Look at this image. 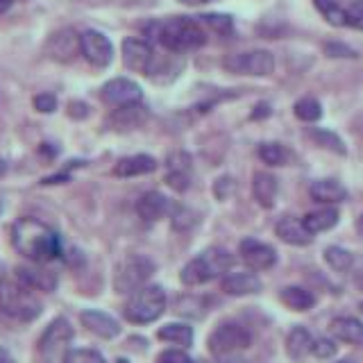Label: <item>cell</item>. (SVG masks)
<instances>
[{
    "mask_svg": "<svg viewBox=\"0 0 363 363\" xmlns=\"http://www.w3.org/2000/svg\"><path fill=\"white\" fill-rule=\"evenodd\" d=\"M11 243L16 252L34 264H48L62 255V238L48 225L37 218H18L11 227Z\"/></svg>",
    "mask_w": 363,
    "mask_h": 363,
    "instance_id": "6da1fadb",
    "label": "cell"
},
{
    "mask_svg": "<svg viewBox=\"0 0 363 363\" xmlns=\"http://www.w3.org/2000/svg\"><path fill=\"white\" fill-rule=\"evenodd\" d=\"M155 37L170 52L198 50L207 41V34L200 28V23L189 16H173L164 23H157Z\"/></svg>",
    "mask_w": 363,
    "mask_h": 363,
    "instance_id": "7a4b0ae2",
    "label": "cell"
},
{
    "mask_svg": "<svg viewBox=\"0 0 363 363\" xmlns=\"http://www.w3.org/2000/svg\"><path fill=\"white\" fill-rule=\"evenodd\" d=\"M234 257L225 247H209L182 268L179 279L184 286H202L211 279H218L232 268Z\"/></svg>",
    "mask_w": 363,
    "mask_h": 363,
    "instance_id": "3957f363",
    "label": "cell"
},
{
    "mask_svg": "<svg viewBox=\"0 0 363 363\" xmlns=\"http://www.w3.org/2000/svg\"><path fill=\"white\" fill-rule=\"evenodd\" d=\"M0 311L5 315L14 318L21 323H32L37 320L43 311V304L37 298L30 286L16 281H3L0 284Z\"/></svg>",
    "mask_w": 363,
    "mask_h": 363,
    "instance_id": "277c9868",
    "label": "cell"
},
{
    "mask_svg": "<svg viewBox=\"0 0 363 363\" xmlns=\"http://www.w3.org/2000/svg\"><path fill=\"white\" fill-rule=\"evenodd\" d=\"M166 311V291L157 284H145L130 295L123 306L125 320L132 325H150Z\"/></svg>",
    "mask_w": 363,
    "mask_h": 363,
    "instance_id": "5b68a950",
    "label": "cell"
},
{
    "mask_svg": "<svg viewBox=\"0 0 363 363\" xmlns=\"http://www.w3.org/2000/svg\"><path fill=\"white\" fill-rule=\"evenodd\" d=\"M155 272V261L145 255H130L125 257L116 266L113 272V291L121 295H132L145 286V281L152 277Z\"/></svg>",
    "mask_w": 363,
    "mask_h": 363,
    "instance_id": "8992f818",
    "label": "cell"
},
{
    "mask_svg": "<svg viewBox=\"0 0 363 363\" xmlns=\"http://www.w3.org/2000/svg\"><path fill=\"white\" fill-rule=\"evenodd\" d=\"M252 343V336L250 332L238 323H223L218 325L211 332L207 345H209V352L218 359V361H225V359H236L241 354L243 350L250 347Z\"/></svg>",
    "mask_w": 363,
    "mask_h": 363,
    "instance_id": "52a82bcc",
    "label": "cell"
},
{
    "mask_svg": "<svg viewBox=\"0 0 363 363\" xmlns=\"http://www.w3.org/2000/svg\"><path fill=\"white\" fill-rule=\"evenodd\" d=\"M223 66L230 73H238V75H257L264 77L275 71V57L268 50H252V52H238V55H230L223 62Z\"/></svg>",
    "mask_w": 363,
    "mask_h": 363,
    "instance_id": "ba28073f",
    "label": "cell"
},
{
    "mask_svg": "<svg viewBox=\"0 0 363 363\" xmlns=\"http://www.w3.org/2000/svg\"><path fill=\"white\" fill-rule=\"evenodd\" d=\"M73 336H75V332H73L71 323H68L66 318H62V315L55 318V320L48 327H45V332L41 334L39 343H37L39 345V354L43 359H48V361H52L57 357L64 359L66 345L71 343Z\"/></svg>",
    "mask_w": 363,
    "mask_h": 363,
    "instance_id": "9c48e42d",
    "label": "cell"
},
{
    "mask_svg": "<svg viewBox=\"0 0 363 363\" xmlns=\"http://www.w3.org/2000/svg\"><path fill=\"white\" fill-rule=\"evenodd\" d=\"M100 98L105 105L109 107H130L136 105V102L143 100V91L141 86L132 82L128 77H116V79H109V82L100 89Z\"/></svg>",
    "mask_w": 363,
    "mask_h": 363,
    "instance_id": "30bf717a",
    "label": "cell"
},
{
    "mask_svg": "<svg viewBox=\"0 0 363 363\" xmlns=\"http://www.w3.org/2000/svg\"><path fill=\"white\" fill-rule=\"evenodd\" d=\"M79 48H82L84 60L96 68H105L113 60L111 41L98 30H84L79 34Z\"/></svg>",
    "mask_w": 363,
    "mask_h": 363,
    "instance_id": "8fae6325",
    "label": "cell"
},
{
    "mask_svg": "<svg viewBox=\"0 0 363 363\" xmlns=\"http://www.w3.org/2000/svg\"><path fill=\"white\" fill-rule=\"evenodd\" d=\"M45 55L60 64L73 62L77 55H82V48H79V34L71 28L52 32L48 41H45Z\"/></svg>",
    "mask_w": 363,
    "mask_h": 363,
    "instance_id": "7c38bea8",
    "label": "cell"
},
{
    "mask_svg": "<svg viewBox=\"0 0 363 363\" xmlns=\"http://www.w3.org/2000/svg\"><path fill=\"white\" fill-rule=\"evenodd\" d=\"M238 255L241 259L247 264V268L252 270H268L277 264V252L275 247L259 241V238H243L241 243H238Z\"/></svg>",
    "mask_w": 363,
    "mask_h": 363,
    "instance_id": "4fadbf2b",
    "label": "cell"
},
{
    "mask_svg": "<svg viewBox=\"0 0 363 363\" xmlns=\"http://www.w3.org/2000/svg\"><path fill=\"white\" fill-rule=\"evenodd\" d=\"M16 279L21 284H26L32 291H43V293H52L57 289V272L45 268V264H34L30 261L28 266H18L16 268Z\"/></svg>",
    "mask_w": 363,
    "mask_h": 363,
    "instance_id": "5bb4252c",
    "label": "cell"
},
{
    "mask_svg": "<svg viewBox=\"0 0 363 363\" xmlns=\"http://www.w3.org/2000/svg\"><path fill=\"white\" fill-rule=\"evenodd\" d=\"M155 62V52L150 43L143 39H125L123 41V64L134 73H147Z\"/></svg>",
    "mask_w": 363,
    "mask_h": 363,
    "instance_id": "9a60e30c",
    "label": "cell"
},
{
    "mask_svg": "<svg viewBox=\"0 0 363 363\" xmlns=\"http://www.w3.org/2000/svg\"><path fill=\"white\" fill-rule=\"evenodd\" d=\"M79 320L82 325L89 329L91 334H96L100 338H116L121 334V325L116 318H111L109 313L105 311H98V309H86L79 313Z\"/></svg>",
    "mask_w": 363,
    "mask_h": 363,
    "instance_id": "2e32d148",
    "label": "cell"
},
{
    "mask_svg": "<svg viewBox=\"0 0 363 363\" xmlns=\"http://www.w3.org/2000/svg\"><path fill=\"white\" fill-rule=\"evenodd\" d=\"M261 279L255 272H232V275L223 277V291L232 298H245V295H255L261 291Z\"/></svg>",
    "mask_w": 363,
    "mask_h": 363,
    "instance_id": "e0dca14e",
    "label": "cell"
},
{
    "mask_svg": "<svg viewBox=\"0 0 363 363\" xmlns=\"http://www.w3.org/2000/svg\"><path fill=\"white\" fill-rule=\"evenodd\" d=\"M275 234L281 238L284 243H289V245H309L313 241V234L306 230L304 223L298 220V218H293V216H286V218H281L277 225H275Z\"/></svg>",
    "mask_w": 363,
    "mask_h": 363,
    "instance_id": "ac0fdd59",
    "label": "cell"
},
{
    "mask_svg": "<svg viewBox=\"0 0 363 363\" xmlns=\"http://www.w3.org/2000/svg\"><path fill=\"white\" fill-rule=\"evenodd\" d=\"M168 207L170 204H168V198L164 196V193L147 191L139 198V202H136V213H139L145 223H155V220L164 218V216L168 213Z\"/></svg>",
    "mask_w": 363,
    "mask_h": 363,
    "instance_id": "d6986e66",
    "label": "cell"
},
{
    "mask_svg": "<svg viewBox=\"0 0 363 363\" xmlns=\"http://www.w3.org/2000/svg\"><path fill=\"white\" fill-rule=\"evenodd\" d=\"M157 170V159L150 155H132V157H123L121 162L113 166V175L116 177H139L147 175Z\"/></svg>",
    "mask_w": 363,
    "mask_h": 363,
    "instance_id": "ffe728a7",
    "label": "cell"
},
{
    "mask_svg": "<svg viewBox=\"0 0 363 363\" xmlns=\"http://www.w3.org/2000/svg\"><path fill=\"white\" fill-rule=\"evenodd\" d=\"M332 329V334L343 340V343H350V345H363V323L357 320V318L352 315H343V318H336L329 325Z\"/></svg>",
    "mask_w": 363,
    "mask_h": 363,
    "instance_id": "44dd1931",
    "label": "cell"
},
{
    "mask_svg": "<svg viewBox=\"0 0 363 363\" xmlns=\"http://www.w3.org/2000/svg\"><path fill=\"white\" fill-rule=\"evenodd\" d=\"M147 118V109L141 105V102H136V105H130V107H118L116 111L111 113V128L113 130H134L139 128V125Z\"/></svg>",
    "mask_w": 363,
    "mask_h": 363,
    "instance_id": "7402d4cb",
    "label": "cell"
},
{
    "mask_svg": "<svg viewBox=\"0 0 363 363\" xmlns=\"http://www.w3.org/2000/svg\"><path fill=\"white\" fill-rule=\"evenodd\" d=\"M189 164H191V159L184 152H177V155H170L168 157V175H166V182L175 191H186L189 189V182H191Z\"/></svg>",
    "mask_w": 363,
    "mask_h": 363,
    "instance_id": "603a6c76",
    "label": "cell"
},
{
    "mask_svg": "<svg viewBox=\"0 0 363 363\" xmlns=\"http://www.w3.org/2000/svg\"><path fill=\"white\" fill-rule=\"evenodd\" d=\"M309 193L315 202H325V204L343 202L347 198V189L336 179H315L309 186Z\"/></svg>",
    "mask_w": 363,
    "mask_h": 363,
    "instance_id": "cb8c5ba5",
    "label": "cell"
},
{
    "mask_svg": "<svg viewBox=\"0 0 363 363\" xmlns=\"http://www.w3.org/2000/svg\"><path fill=\"white\" fill-rule=\"evenodd\" d=\"M338 211L332 209V207H325V209H315V211H309L302 218L304 227L309 230L313 236L315 234H320V232H327V230H332V227L338 225Z\"/></svg>",
    "mask_w": 363,
    "mask_h": 363,
    "instance_id": "d4e9b609",
    "label": "cell"
},
{
    "mask_svg": "<svg viewBox=\"0 0 363 363\" xmlns=\"http://www.w3.org/2000/svg\"><path fill=\"white\" fill-rule=\"evenodd\" d=\"M313 336L306 327H293L286 336V352L291 359H304L306 354H311Z\"/></svg>",
    "mask_w": 363,
    "mask_h": 363,
    "instance_id": "484cf974",
    "label": "cell"
},
{
    "mask_svg": "<svg viewBox=\"0 0 363 363\" xmlns=\"http://www.w3.org/2000/svg\"><path fill=\"white\" fill-rule=\"evenodd\" d=\"M277 179L272 177L270 173H257L255 175V182H252V191H255V198L261 207L270 209L272 204H275V198H277Z\"/></svg>",
    "mask_w": 363,
    "mask_h": 363,
    "instance_id": "4316f807",
    "label": "cell"
},
{
    "mask_svg": "<svg viewBox=\"0 0 363 363\" xmlns=\"http://www.w3.org/2000/svg\"><path fill=\"white\" fill-rule=\"evenodd\" d=\"M279 300L286 304L289 309H293V311H309V309H313V304H315L313 293L302 289V286H286V289H281Z\"/></svg>",
    "mask_w": 363,
    "mask_h": 363,
    "instance_id": "83f0119b",
    "label": "cell"
},
{
    "mask_svg": "<svg viewBox=\"0 0 363 363\" xmlns=\"http://www.w3.org/2000/svg\"><path fill=\"white\" fill-rule=\"evenodd\" d=\"M157 338L179 347H189L193 343V327H189L186 323H168L164 327H159Z\"/></svg>",
    "mask_w": 363,
    "mask_h": 363,
    "instance_id": "f1b7e54d",
    "label": "cell"
},
{
    "mask_svg": "<svg viewBox=\"0 0 363 363\" xmlns=\"http://www.w3.org/2000/svg\"><path fill=\"white\" fill-rule=\"evenodd\" d=\"M325 261H327V266L336 270V272H345L352 268V264H354V257H352L350 250L345 247H338V245H329L325 250Z\"/></svg>",
    "mask_w": 363,
    "mask_h": 363,
    "instance_id": "f546056e",
    "label": "cell"
},
{
    "mask_svg": "<svg viewBox=\"0 0 363 363\" xmlns=\"http://www.w3.org/2000/svg\"><path fill=\"white\" fill-rule=\"evenodd\" d=\"M309 136H311V139H313L318 145H323V147H327V150H332V152H338V155H345V152H347V147H345L343 139H340L338 134L329 132V130L313 128V130L309 132Z\"/></svg>",
    "mask_w": 363,
    "mask_h": 363,
    "instance_id": "4dcf8cb0",
    "label": "cell"
},
{
    "mask_svg": "<svg viewBox=\"0 0 363 363\" xmlns=\"http://www.w3.org/2000/svg\"><path fill=\"white\" fill-rule=\"evenodd\" d=\"M313 5L327 18V23H332V26H336V28L345 26V9L340 7L336 0H313Z\"/></svg>",
    "mask_w": 363,
    "mask_h": 363,
    "instance_id": "1f68e13d",
    "label": "cell"
},
{
    "mask_svg": "<svg viewBox=\"0 0 363 363\" xmlns=\"http://www.w3.org/2000/svg\"><path fill=\"white\" fill-rule=\"evenodd\" d=\"M293 109H295V116L304 123H313L323 116V107L315 98H302V100L295 102Z\"/></svg>",
    "mask_w": 363,
    "mask_h": 363,
    "instance_id": "d6a6232c",
    "label": "cell"
},
{
    "mask_svg": "<svg viewBox=\"0 0 363 363\" xmlns=\"http://www.w3.org/2000/svg\"><path fill=\"white\" fill-rule=\"evenodd\" d=\"M64 363H107V359L102 357L98 350H91V347H73V350H66Z\"/></svg>",
    "mask_w": 363,
    "mask_h": 363,
    "instance_id": "836d02e7",
    "label": "cell"
},
{
    "mask_svg": "<svg viewBox=\"0 0 363 363\" xmlns=\"http://www.w3.org/2000/svg\"><path fill=\"white\" fill-rule=\"evenodd\" d=\"M259 157H261V162L268 166H281L286 162V150H284L279 143H261Z\"/></svg>",
    "mask_w": 363,
    "mask_h": 363,
    "instance_id": "e575fe53",
    "label": "cell"
},
{
    "mask_svg": "<svg viewBox=\"0 0 363 363\" xmlns=\"http://www.w3.org/2000/svg\"><path fill=\"white\" fill-rule=\"evenodd\" d=\"M207 26L216 32V34H230L232 28H234V21L232 16H227V14H204L200 16Z\"/></svg>",
    "mask_w": 363,
    "mask_h": 363,
    "instance_id": "d590c367",
    "label": "cell"
},
{
    "mask_svg": "<svg viewBox=\"0 0 363 363\" xmlns=\"http://www.w3.org/2000/svg\"><path fill=\"white\" fill-rule=\"evenodd\" d=\"M338 352V347H336V343L332 338H325V336H320V338H313V345H311V354L315 357V359H332L334 354Z\"/></svg>",
    "mask_w": 363,
    "mask_h": 363,
    "instance_id": "8d00e7d4",
    "label": "cell"
},
{
    "mask_svg": "<svg viewBox=\"0 0 363 363\" xmlns=\"http://www.w3.org/2000/svg\"><path fill=\"white\" fill-rule=\"evenodd\" d=\"M345 26L363 30V0H354L345 7Z\"/></svg>",
    "mask_w": 363,
    "mask_h": 363,
    "instance_id": "74e56055",
    "label": "cell"
},
{
    "mask_svg": "<svg viewBox=\"0 0 363 363\" xmlns=\"http://www.w3.org/2000/svg\"><path fill=\"white\" fill-rule=\"evenodd\" d=\"M157 363H198V361H193L184 350H164L159 354Z\"/></svg>",
    "mask_w": 363,
    "mask_h": 363,
    "instance_id": "f35d334b",
    "label": "cell"
},
{
    "mask_svg": "<svg viewBox=\"0 0 363 363\" xmlns=\"http://www.w3.org/2000/svg\"><path fill=\"white\" fill-rule=\"evenodd\" d=\"M193 225H196V216H193V211H189L184 207L175 211V216H173V227H175V230L184 232V230H189V227H193Z\"/></svg>",
    "mask_w": 363,
    "mask_h": 363,
    "instance_id": "ab89813d",
    "label": "cell"
},
{
    "mask_svg": "<svg viewBox=\"0 0 363 363\" xmlns=\"http://www.w3.org/2000/svg\"><path fill=\"white\" fill-rule=\"evenodd\" d=\"M34 109L41 111V113H50L57 109V98L52 94H39L34 98Z\"/></svg>",
    "mask_w": 363,
    "mask_h": 363,
    "instance_id": "60d3db41",
    "label": "cell"
},
{
    "mask_svg": "<svg viewBox=\"0 0 363 363\" xmlns=\"http://www.w3.org/2000/svg\"><path fill=\"white\" fill-rule=\"evenodd\" d=\"M325 52L329 57H357V50L347 48V45H343V43H327Z\"/></svg>",
    "mask_w": 363,
    "mask_h": 363,
    "instance_id": "b9f144b4",
    "label": "cell"
},
{
    "mask_svg": "<svg viewBox=\"0 0 363 363\" xmlns=\"http://www.w3.org/2000/svg\"><path fill=\"white\" fill-rule=\"evenodd\" d=\"M0 363H16L14 357H11V352L3 345H0Z\"/></svg>",
    "mask_w": 363,
    "mask_h": 363,
    "instance_id": "7bdbcfd3",
    "label": "cell"
},
{
    "mask_svg": "<svg viewBox=\"0 0 363 363\" xmlns=\"http://www.w3.org/2000/svg\"><path fill=\"white\" fill-rule=\"evenodd\" d=\"M270 113V107L268 105H257V111L252 113V118H261V116H268Z\"/></svg>",
    "mask_w": 363,
    "mask_h": 363,
    "instance_id": "ee69618b",
    "label": "cell"
},
{
    "mask_svg": "<svg viewBox=\"0 0 363 363\" xmlns=\"http://www.w3.org/2000/svg\"><path fill=\"white\" fill-rule=\"evenodd\" d=\"M11 3H14V0H0V14H5V11L11 7Z\"/></svg>",
    "mask_w": 363,
    "mask_h": 363,
    "instance_id": "f6af8a7d",
    "label": "cell"
},
{
    "mask_svg": "<svg viewBox=\"0 0 363 363\" xmlns=\"http://www.w3.org/2000/svg\"><path fill=\"white\" fill-rule=\"evenodd\" d=\"M357 230H359V234L363 236V213L359 216V220H357Z\"/></svg>",
    "mask_w": 363,
    "mask_h": 363,
    "instance_id": "bcb514c9",
    "label": "cell"
},
{
    "mask_svg": "<svg viewBox=\"0 0 363 363\" xmlns=\"http://www.w3.org/2000/svg\"><path fill=\"white\" fill-rule=\"evenodd\" d=\"M182 3H186V5H202V3H207V0H182Z\"/></svg>",
    "mask_w": 363,
    "mask_h": 363,
    "instance_id": "7dc6e473",
    "label": "cell"
},
{
    "mask_svg": "<svg viewBox=\"0 0 363 363\" xmlns=\"http://www.w3.org/2000/svg\"><path fill=\"white\" fill-rule=\"evenodd\" d=\"M5 170H7V166H5V162H0V175H3V173H5Z\"/></svg>",
    "mask_w": 363,
    "mask_h": 363,
    "instance_id": "c3c4849f",
    "label": "cell"
},
{
    "mask_svg": "<svg viewBox=\"0 0 363 363\" xmlns=\"http://www.w3.org/2000/svg\"><path fill=\"white\" fill-rule=\"evenodd\" d=\"M5 281V272H3V266H0V284Z\"/></svg>",
    "mask_w": 363,
    "mask_h": 363,
    "instance_id": "681fc988",
    "label": "cell"
},
{
    "mask_svg": "<svg viewBox=\"0 0 363 363\" xmlns=\"http://www.w3.org/2000/svg\"><path fill=\"white\" fill-rule=\"evenodd\" d=\"M340 363H352V361H340Z\"/></svg>",
    "mask_w": 363,
    "mask_h": 363,
    "instance_id": "f907efd6",
    "label": "cell"
},
{
    "mask_svg": "<svg viewBox=\"0 0 363 363\" xmlns=\"http://www.w3.org/2000/svg\"><path fill=\"white\" fill-rule=\"evenodd\" d=\"M0 211H3V204H0Z\"/></svg>",
    "mask_w": 363,
    "mask_h": 363,
    "instance_id": "816d5d0a",
    "label": "cell"
},
{
    "mask_svg": "<svg viewBox=\"0 0 363 363\" xmlns=\"http://www.w3.org/2000/svg\"><path fill=\"white\" fill-rule=\"evenodd\" d=\"M361 311H363V304H361Z\"/></svg>",
    "mask_w": 363,
    "mask_h": 363,
    "instance_id": "f5cc1de1",
    "label": "cell"
}]
</instances>
